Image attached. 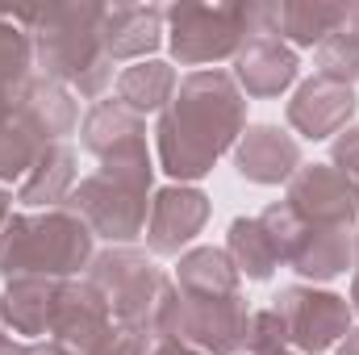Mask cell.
I'll use <instances>...</instances> for the list:
<instances>
[{
	"mask_svg": "<svg viewBox=\"0 0 359 355\" xmlns=\"http://www.w3.org/2000/svg\"><path fill=\"white\" fill-rule=\"evenodd\" d=\"M284 201L292 213L309 226H330V230H351L359 222V205L351 184L339 176L330 163H301V172L288 180Z\"/></svg>",
	"mask_w": 359,
	"mask_h": 355,
	"instance_id": "obj_9",
	"label": "cell"
},
{
	"mask_svg": "<svg viewBox=\"0 0 359 355\" xmlns=\"http://www.w3.org/2000/svg\"><path fill=\"white\" fill-rule=\"evenodd\" d=\"M297 76H301V59L276 34H268V38H247L243 51L234 55V84L243 88V96L271 100V96H280L284 88H292Z\"/></svg>",
	"mask_w": 359,
	"mask_h": 355,
	"instance_id": "obj_15",
	"label": "cell"
},
{
	"mask_svg": "<svg viewBox=\"0 0 359 355\" xmlns=\"http://www.w3.org/2000/svg\"><path fill=\"white\" fill-rule=\"evenodd\" d=\"M168 42V17L159 4H138V0H113L104 4L100 17V46L104 55L117 59H151L159 46Z\"/></svg>",
	"mask_w": 359,
	"mask_h": 355,
	"instance_id": "obj_13",
	"label": "cell"
},
{
	"mask_svg": "<svg viewBox=\"0 0 359 355\" xmlns=\"http://www.w3.org/2000/svg\"><path fill=\"white\" fill-rule=\"evenodd\" d=\"M238 272L230 264V255L222 247H188L176 264V288L184 297H196V301H226V297H238Z\"/></svg>",
	"mask_w": 359,
	"mask_h": 355,
	"instance_id": "obj_21",
	"label": "cell"
},
{
	"mask_svg": "<svg viewBox=\"0 0 359 355\" xmlns=\"http://www.w3.org/2000/svg\"><path fill=\"white\" fill-rule=\"evenodd\" d=\"M96 234L72 209H42V213H13L0 226V276H55L72 280L88 272L96 255Z\"/></svg>",
	"mask_w": 359,
	"mask_h": 355,
	"instance_id": "obj_3",
	"label": "cell"
},
{
	"mask_svg": "<svg viewBox=\"0 0 359 355\" xmlns=\"http://www.w3.org/2000/svg\"><path fill=\"white\" fill-rule=\"evenodd\" d=\"M222 251L230 255L234 272L247 276V280H271V272L284 264L259 217H234L230 230H226V247Z\"/></svg>",
	"mask_w": 359,
	"mask_h": 355,
	"instance_id": "obj_24",
	"label": "cell"
},
{
	"mask_svg": "<svg viewBox=\"0 0 359 355\" xmlns=\"http://www.w3.org/2000/svg\"><path fill=\"white\" fill-rule=\"evenodd\" d=\"M351 29L359 34V4H351Z\"/></svg>",
	"mask_w": 359,
	"mask_h": 355,
	"instance_id": "obj_35",
	"label": "cell"
},
{
	"mask_svg": "<svg viewBox=\"0 0 359 355\" xmlns=\"http://www.w3.org/2000/svg\"><path fill=\"white\" fill-rule=\"evenodd\" d=\"M80 142L84 151L104 163H134V159H151L147 151V121L126 109L121 100H96L84 113L80 126Z\"/></svg>",
	"mask_w": 359,
	"mask_h": 355,
	"instance_id": "obj_12",
	"label": "cell"
},
{
	"mask_svg": "<svg viewBox=\"0 0 359 355\" xmlns=\"http://www.w3.org/2000/svg\"><path fill=\"white\" fill-rule=\"evenodd\" d=\"M355 109H359L355 88L334 84V80H326V76H309L305 84H297L292 100H288V126H292L301 138L322 142V138L347 130L351 117H355Z\"/></svg>",
	"mask_w": 359,
	"mask_h": 355,
	"instance_id": "obj_14",
	"label": "cell"
},
{
	"mask_svg": "<svg viewBox=\"0 0 359 355\" xmlns=\"http://www.w3.org/2000/svg\"><path fill=\"white\" fill-rule=\"evenodd\" d=\"M72 192H76V151L67 142H50L34 159V168L25 172L21 188H17V201L25 209L42 213V209H63Z\"/></svg>",
	"mask_w": 359,
	"mask_h": 355,
	"instance_id": "obj_19",
	"label": "cell"
},
{
	"mask_svg": "<svg viewBox=\"0 0 359 355\" xmlns=\"http://www.w3.org/2000/svg\"><path fill=\"white\" fill-rule=\"evenodd\" d=\"M100 0H50L25 8L38 76L96 100L113 84V59L100 46Z\"/></svg>",
	"mask_w": 359,
	"mask_h": 355,
	"instance_id": "obj_2",
	"label": "cell"
},
{
	"mask_svg": "<svg viewBox=\"0 0 359 355\" xmlns=\"http://www.w3.org/2000/svg\"><path fill=\"white\" fill-rule=\"evenodd\" d=\"M13 217V192H8V184H0V226Z\"/></svg>",
	"mask_w": 359,
	"mask_h": 355,
	"instance_id": "obj_32",
	"label": "cell"
},
{
	"mask_svg": "<svg viewBox=\"0 0 359 355\" xmlns=\"http://www.w3.org/2000/svg\"><path fill=\"white\" fill-rule=\"evenodd\" d=\"M168 46L180 63H222L234 59L247 42V4H192L176 0L163 8Z\"/></svg>",
	"mask_w": 359,
	"mask_h": 355,
	"instance_id": "obj_7",
	"label": "cell"
},
{
	"mask_svg": "<svg viewBox=\"0 0 359 355\" xmlns=\"http://www.w3.org/2000/svg\"><path fill=\"white\" fill-rule=\"evenodd\" d=\"M351 25V4L334 0H280V42L292 51H313L330 34Z\"/></svg>",
	"mask_w": 359,
	"mask_h": 355,
	"instance_id": "obj_20",
	"label": "cell"
},
{
	"mask_svg": "<svg viewBox=\"0 0 359 355\" xmlns=\"http://www.w3.org/2000/svg\"><path fill=\"white\" fill-rule=\"evenodd\" d=\"M151 188H155V163L151 159L104 163L100 172H92L76 184V192L67 196L63 209L84 217V226L96 239H104L109 247H130L134 239L147 234L151 196H155Z\"/></svg>",
	"mask_w": 359,
	"mask_h": 355,
	"instance_id": "obj_4",
	"label": "cell"
},
{
	"mask_svg": "<svg viewBox=\"0 0 359 355\" xmlns=\"http://www.w3.org/2000/svg\"><path fill=\"white\" fill-rule=\"evenodd\" d=\"M147 355H205V351H196V347H188V343H180V339H155Z\"/></svg>",
	"mask_w": 359,
	"mask_h": 355,
	"instance_id": "obj_30",
	"label": "cell"
},
{
	"mask_svg": "<svg viewBox=\"0 0 359 355\" xmlns=\"http://www.w3.org/2000/svg\"><path fill=\"white\" fill-rule=\"evenodd\" d=\"M0 355H72V351H67V347H59L55 339H34V343H17V339H13Z\"/></svg>",
	"mask_w": 359,
	"mask_h": 355,
	"instance_id": "obj_29",
	"label": "cell"
},
{
	"mask_svg": "<svg viewBox=\"0 0 359 355\" xmlns=\"http://www.w3.org/2000/svg\"><path fill=\"white\" fill-rule=\"evenodd\" d=\"M17 109L46 142H67V134H76V126H80L76 92L46 80V76H34L25 84V92L17 96Z\"/></svg>",
	"mask_w": 359,
	"mask_h": 355,
	"instance_id": "obj_18",
	"label": "cell"
},
{
	"mask_svg": "<svg viewBox=\"0 0 359 355\" xmlns=\"http://www.w3.org/2000/svg\"><path fill=\"white\" fill-rule=\"evenodd\" d=\"M92 288L104 297L109 314L155 339V309H159V297H163V284L172 276H163V267L155 264L147 251H134V247H109V251H96L92 255L88 272H84Z\"/></svg>",
	"mask_w": 359,
	"mask_h": 355,
	"instance_id": "obj_5",
	"label": "cell"
},
{
	"mask_svg": "<svg viewBox=\"0 0 359 355\" xmlns=\"http://www.w3.org/2000/svg\"><path fill=\"white\" fill-rule=\"evenodd\" d=\"M234 168L251 184H288L301 172V142L280 126H247L234 147Z\"/></svg>",
	"mask_w": 359,
	"mask_h": 355,
	"instance_id": "obj_16",
	"label": "cell"
},
{
	"mask_svg": "<svg viewBox=\"0 0 359 355\" xmlns=\"http://www.w3.org/2000/svg\"><path fill=\"white\" fill-rule=\"evenodd\" d=\"M330 168L351 184L355 192V205H359V121H351L347 130L334 134V147H330Z\"/></svg>",
	"mask_w": 359,
	"mask_h": 355,
	"instance_id": "obj_28",
	"label": "cell"
},
{
	"mask_svg": "<svg viewBox=\"0 0 359 355\" xmlns=\"http://www.w3.org/2000/svg\"><path fill=\"white\" fill-rule=\"evenodd\" d=\"M180 88V76L172 63L163 59H142V63H130L121 76H117V100L126 109H134L138 117L142 113H163L172 105V96Z\"/></svg>",
	"mask_w": 359,
	"mask_h": 355,
	"instance_id": "obj_23",
	"label": "cell"
},
{
	"mask_svg": "<svg viewBox=\"0 0 359 355\" xmlns=\"http://www.w3.org/2000/svg\"><path fill=\"white\" fill-rule=\"evenodd\" d=\"M113 330H117V318L109 314L104 297L88 280H63V293L50 318V339L72 355H96Z\"/></svg>",
	"mask_w": 359,
	"mask_h": 355,
	"instance_id": "obj_10",
	"label": "cell"
},
{
	"mask_svg": "<svg viewBox=\"0 0 359 355\" xmlns=\"http://www.w3.org/2000/svg\"><path fill=\"white\" fill-rule=\"evenodd\" d=\"M247 351L251 355H301L292 343H288V330L284 322L268 309H255L251 314V335H247Z\"/></svg>",
	"mask_w": 359,
	"mask_h": 355,
	"instance_id": "obj_27",
	"label": "cell"
},
{
	"mask_svg": "<svg viewBox=\"0 0 359 355\" xmlns=\"http://www.w3.org/2000/svg\"><path fill=\"white\" fill-rule=\"evenodd\" d=\"M238 355H251V351H238Z\"/></svg>",
	"mask_w": 359,
	"mask_h": 355,
	"instance_id": "obj_36",
	"label": "cell"
},
{
	"mask_svg": "<svg viewBox=\"0 0 359 355\" xmlns=\"http://www.w3.org/2000/svg\"><path fill=\"white\" fill-rule=\"evenodd\" d=\"M318 76L334 80V84H359V34L347 25L339 34H330L322 46H318Z\"/></svg>",
	"mask_w": 359,
	"mask_h": 355,
	"instance_id": "obj_26",
	"label": "cell"
},
{
	"mask_svg": "<svg viewBox=\"0 0 359 355\" xmlns=\"http://www.w3.org/2000/svg\"><path fill=\"white\" fill-rule=\"evenodd\" d=\"M247 130V96L230 72H192L180 80L172 105L159 113L155 147L159 168L176 184H196L213 163L238 147Z\"/></svg>",
	"mask_w": 359,
	"mask_h": 355,
	"instance_id": "obj_1",
	"label": "cell"
},
{
	"mask_svg": "<svg viewBox=\"0 0 359 355\" xmlns=\"http://www.w3.org/2000/svg\"><path fill=\"white\" fill-rule=\"evenodd\" d=\"M264 230L271 234L280 260L292 267L297 276H305L309 284H326L334 276H343L355 264V234L351 230H330V226H309L292 213L288 201H271L259 213Z\"/></svg>",
	"mask_w": 359,
	"mask_h": 355,
	"instance_id": "obj_6",
	"label": "cell"
},
{
	"mask_svg": "<svg viewBox=\"0 0 359 355\" xmlns=\"http://www.w3.org/2000/svg\"><path fill=\"white\" fill-rule=\"evenodd\" d=\"M271 314L284 322L288 343L301 355H322L343 343V335L351 330V301L330 293V288H313V284H288L271 297Z\"/></svg>",
	"mask_w": 359,
	"mask_h": 355,
	"instance_id": "obj_8",
	"label": "cell"
},
{
	"mask_svg": "<svg viewBox=\"0 0 359 355\" xmlns=\"http://www.w3.org/2000/svg\"><path fill=\"white\" fill-rule=\"evenodd\" d=\"M29 80H34V38L25 25V8L0 4V113L17 105Z\"/></svg>",
	"mask_w": 359,
	"mask_h": 355,
	"instance_id": "obj_22",
	"label": "cell"
},
{
	"mask_svg": "<svg viewBox=\"0 0 359 355\" xmlns=\"http://www.w3.org/2000/svg\"><path fill=\"white\" fill-rule=\"evenodd\" d=\"M13 343V330H8V322H4V305H0V351Z\"/></svg>",
	"mask_w": 359,
	"mask_h": 355,
	"instance_id": "obj_34",
	"label": "cell"
},
{
	"mask_svg": "<svg viewBox=\"0 0 359 355\" xmlns=\"http://www.w3.org/2000/svg\"><path fill=\"white\" fill-rule=\"evenodd\" d=\"M351 309L359 314V234H355V276H351Z\"/></svg>",
	"mask_w": 359,
	"mask_h": 355,
	"instance_id": "obj_33",
	"label": "cell"
},
{
	"mask_svg": "<svg viewBox=\"0 0 359 355\" xmlns=\"http://www.w3.org/2000/svg\"><path fill=\"white\" fill-rule=\"evenodd\" d=\"M209 196L192 184H168L151 196L147 217V247L151 255H184V247L205 230L209 222Z\"/></svg>",
	"mask_w": 359,
	"mask_h": 355,
	"instance_id": "obj_11",
	"label": "cell"
},
{
	"mask_svg": "<svg viewBox=\"0 0 359 355\" xmlns=\"http://www.w3.org/2000/svg\"><path fill=\"white\" fill-rule=\"evenodd\" d=\"M334 351H339V355H359V326H351V330L343 335V343H339Z\"/></svg>",
	"mask_w": 359,
	"mask_h": 355,
	"instance_id": "obj_31",
	"label": "cell"
},
{
	"mask_svg": "<svg viewBox=\"0 0 359 355\" xmlns=\"http://www.w3.org/2000/svg\"><path fill=\"white\" fill-rule=\"evenodd\" d=\"M50 142L21 117V109L13 105L8 113H0V184L25 180V172L34 168V159L46 151Z\"/></svg>",
	"mask_w": 359,
	"mask_h": 355,
	"instance_id": "obj_25",
	"label": "cell"
},
{
	"mask_svg": "<svg viewBox=\"0 0 359 355\" xmlns=\"http://www.w3.org/2000/svg\"><path fill=\"white\" fill-rule=\"evenodd\" d=\"M59 293H63V280H55V276H13L4 284V293H0L8 330L29 339V343L50 335V318H55Z\"/></svg>",
	"mask_w": 359,
	"mask_h": 355,
	"instance_id": "obj_17",
	"label": "cell"
}]
</instances>
